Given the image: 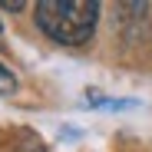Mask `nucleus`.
<instances>
[{
  "label": "nucleus",
  "instance_id": "2",
  "mask_svg": "<svg viewBox=\"0 0 152 152\" xmlns=\"http://www.w3.org/2000/svg\"><path fill=\"white\" fill-rule=\"evenodd\" d=\"M17 93V76L0 63V96H13Z\"/></svg>",
  "mask_w": 152,
  "mask_h": 152
},
{
  "label": "nucleus",
  "instance_id": "1",
  "mask_svg": "<svg viewBox=\"0 0 152 152\" xmlns=\"http://www.w3.org/2000/svg\"><path fill=\"white\" fill-rule=\"evenodd\" d=\"M33 13H37V27L63 46L89 43L99 23L96 0H40Z\"/></svg>",
  "mask_w": 152,
  "mask_h": 152
},
{
  "label": "nucleus",
  "instance_id": "3",
  "mask_svg": "<svg viewBox=\"0 0 152 152\" xmlns=\"http://www.w3.org/2000/svg\"><path fill=\"white\" fill-rule=\"evenodd\" d=\"M23 7H27L23 0H4V4H0V10H7V13H20Z\"/></svg>",
  "mask_w": 152,
  "mask_h": 152
},
{
  "label": "nucleus",
  "instance_id": "4",
  "mask_svg": "<svg viewBox=\"0 0 152 152\" xmlns=\"http://www.w3.org/2000/svg\"><path fill=\"white\" fill-rule=\"evenodd\" d=\"M0 33H4V27H0Z\"/></svg>",
  "mask_w": 152,
  "mask_h": 152
}]
</instances>
